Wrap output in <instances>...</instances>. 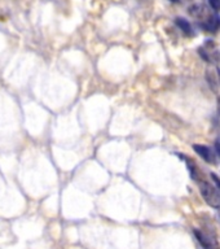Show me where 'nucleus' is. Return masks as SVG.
I'll return each instance as SVG.
<instances>
[{
  "instance_id": "nucleus-9",
  "label": "nucleus",
  "mask_w": 220,
  "mask_h": 249,
  "mask_svg": "<svg viewBox=\"0 0 220 249\" xmlns=\"http://www.w3.org/2000/svg\"><path fill=\"white\" fill-rule=\"evenodd\" d=\"M171 1H172V3H179L180 0H171Z\"/></svg>"
},
{
  "instance_id": "nucleus-4",
  "label": "nucleus",
  "mask_w": 220,
  "mask_h": 249,
  "mask_svg": "<svg viewBox=\"0 0 220 249\" xmlns=\"http://www.w3.org/2000/svg\"><path fill=\"white\" fill-rule=\"evenodd\" d=\"M202 27L210 33H217L220 29V17L218 15L211 16L207 21H205V23H202Z\"/></svg>"
},
{
  "instance_id": "nucleus-1",
  "label": "nucleus",
  "mask_w": 220,
  "mask_h": 249,
  "mask_svg": "<svg viewBox=\"0 0 220 249\" xmlns=\"http://www.w3.org/2000/svg\"><path fill=\"white\" fill-rule=\"evenodd\" d=\"M197 183L203 200L214 209H220V191L218 187H214L211 183L201 178L197 179Z\"/></svg>"
},
{
  "instance_id": "nucleus-7",
  "label": "nucleus",
  "mask_w": 220,
  "mask_h": 249,
  "mask_svg": "<svg viewBox=\"0 0 220 249\" xmlns=\"http://www.w3.org/2000/svg\"><path fill=\"white\" fill-rule=\"evenodd\" d=\"M209 3L211 8L215 9V11H219L220 9V0H209Z\"/></svg>"
},
{
  "instance_id": "nucleus-8",
  "label": "nucleus",
  "mask_w": 220,
  "mask_h": 249,
  "mask_svg": "<svg viewBox=\"0 0 220 249\" xmlns=\"http://www.w3.org/2000/svg\"><path fill=\"white\" fill-rule=\"evenodd\" d=\"M211 178H213V180H214V183H215V186L218 187V190L220 191V178L219 177H218L217 174H211Z\"/></svg>"
},
{
  "instance_id": "nucleus-2",
  "label": "nucleus",
  "mask_w": 220,
  "mask_h": 249,
  "mask_svg": "<svg viewBox=\"0 0 220 249\" xmlns=\"http://www.w3.org/2000/svg\"><path fill=\"white\" fill-rule=\"evenodd\" d=\"M194 236H196V239H197L198 243L201 244V247L203 249H218L217 241L214 240L210 235L201 231V230L194 229Z\"/></svg>"
},
{
  "instance_id": "nucleus-5",
  "label": "nucleus",
  "mask_w": 220,
  "mask_h": 249,
  "mask_svg": "<svg viewBox=\"0 0 220 249\" xmlns=\"http://www.w3.org/2000/svg\"><path fill=\"white\" fill-rule=\"evenodd\" d=\"M175 23H176V25H178V26L182 29V31L186 35H189V36L194 35L193 27H192V25H190V23L188 22L186 18H183V17H178V18L175 19Z\"/></svg>"
},
{
  "instance_id": "nucleus-6",
  "label": "nucleus",
  "mask_w": 220,
  "mask_h": 249,
  "mask_svg": "<svg viewBox=\"0 0 220 249\" xmlns=\"http://www.w3.org/2000/svg\"><path fill=\"white\" fill-rule=\"evenodd\" d=\"M180 157L182 159L186 160V167H188V170H189L190 173V177H192V179H194V180H197V173H196V163L192 161L190 159H186L184 156L180 155Z\"/></svg>"
},
{
  "instance_id": "nucleus-3",
  "label": "nucleus",
  "mask_w": 220,
  "mask_h": 249,
  "mask_svg": "<svg viewBox=\"0 0 220 249\" xmlns=\"http://www.w3.org/2000/svg\"><path fill=\"white\" fill-rule=\"evenodd\" d=\"M193 151L196 152L198 156H201V159L205 160L206 162H215V156H214V153L211 152V149H210L209 147L202 145V144H193Z\"/></svg>"
}]
</instances>
